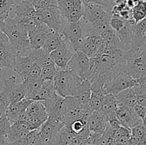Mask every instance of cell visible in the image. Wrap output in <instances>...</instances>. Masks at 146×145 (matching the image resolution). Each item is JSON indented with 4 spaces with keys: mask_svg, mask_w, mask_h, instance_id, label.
I'll return each instance as SVG.
<instances>
[{
    "mask_svg": "<svg viewBox=\"0 0 146 145\" xmlns=\"http://www.w3.org/2000/svg\"><path fill=\"white\" fill-rule=\"evenodd\" d=\"M9 145H26V144L24 143V140H18L14 142H11Z\"/></svg>",
    "mask_w": 146,
    "mask_h": 145,
    "instance_id": "cell-49",
    "label": "cell"
},
{
    "mask_svg": "<svg viewBox=\"0 0 146 145\" xmlns=\"http://www.w3.org/2000/svg\"><path fill=\"white\" fill-rule=\"evenodd\" d=\"M115 117L122 126L129 129H131L138 124L142 122V119L137 115L133 107L118 104Z\"/></svg>",
    "mask_w": 146,
    "mask_h": 145,
    "instance_id": "cell-13",
    "label": "cell"
},
{
    "mask_svg": "<svg viewBox=\"0 0 146 145\" xmlns=\"http://www.w3.org/2000/svg\"><path fill=\"white\" fill-rule=\"evenodd\" d=\"M101 36L103 40V45L112 48H120L124 51L123 45L121 44L118 37L117 36L116 33L111 28H108L104 32H103Z\"/></svg>",
    "mask_w": 146,
    "mask_h": 145,
    "instance_id": "cell-29",
    "label": "cell"
},
{
    "mask_svg": "<svg viewBox=\"0 0 146 145\" xmlns=\"http://www.w3.org/2000/svg\"><path fill=\"white\" fill-rule=\"evenodd\" d=\"M57 130L55 127L48 120L45 121L39 128V136L42 145H52L53 136Z\"/></svg>",
    "mask_w": 146,
    "mask_h": 145,
    "instance_id": "cell-28",
    "label": "cell"
},
{
    "mask_svg": "<svg viewBox=\"0 0 146 145\" xmlns=\"http://www.w3.org/2000/svg\"><path fill=\"white\" fill-rule=\"evenodd\" d=\"M103 92L91 91V98L88 102V107L91 111H99L102 105Z\"/></svg>",
    "mask_w": 146,
    "mask_h": 145,
    "instance_id": "cell-36",
    "label": "cell"
},
{
    "mask_svg": "<svg viewBox=\"0 0 146 145\" xmlns=\"http://www.w3.org/2000/svg\"><path fill=\"white\" fill-rule=\"evenodd\" d=\"M56 94L55 89H54V81L45 80L43 82L42 87L38 93V100H47L52 98Z\"/></svg>",
    "mask_w": 146,
    "mask_h": 145,
    "instance_id": "cell-31",
    "label": "cell"
},
{
    "mask_svg": "<svg viewBox=\"0 0 146 145\" xmlns=\"http://www.w3.org/2000/svg\"><path fill=\"white\" fill-rule=\"evenodd\" d=\"M27 112L29 116L36 117L45 122L48 119V114L44 104L40 100H34L27 107Z\"/></svg>",
    "mask_w": 146,
    "mask_h": 145,
    "instance_id": "cell-27",
    "label": "cell"
},
{
    "mask_svg": "<svg viewBox=\"0 0 146 145\" xmlns=\"http://www.w3.org/2000/svg\"><path fill=\"white\" fill-rule=\"evenodd\" d=\"M9 103L10 101L9 100L8 96L4 91V90L1 89L0 91V115H5L6 111H7Z\"/></svg>",
    "mask_w": 146,
    "mask_h": 145,
    "instance_id": "cell-39",
    "label": "cell"
},
{
    "mask_svg": "<svg viewBox=\"0 0 146 145\" xmlns=\"http://www.w3.org/2000/svg\"><path fill=\"white\" fill-rule=\"evenodd\" d=\"M4 25V22H0V31H2Z\"/></svg>",
    "mask_w": 146,
    "mask_h": 145,
    "instance_id": "cell-53",
    "label": "cell"
},
{
    "mask_svg": "<svg viewBox=\"0 0 146 145\" xmlns=\"http://www.w3.org/2000/svg\"><path fill=\"white\" fill-rule=\"evenodd\" d=\"M84 16V3L82 0H75L74 8L66 19L67 22H78Z\"/></svg>",
    "mask_w": 146,
    "mask_h": 145,
    "instance_id": "cell-32",
    "label": "cell"
},
{
    "mask_svg": "<svg viewBox=\"0 0 146 145\" xmlns=\"http://www.w3.org/2000/svg\"><path fill=\"white\" fill-rule=\"evenodd\" d=\"M67 68L76 72L83 80H88L91 73L90 58L81 51H76L68 62Z\"/></svg>",
    "mask_w": 146,
    "mask_h": 145,
    "instance_id": "cell-6",
    "label": "cell"
},
{
    "mask_svg": "<svg viewBox=\"0 0 146 145\" xmlns=\"http://www.w3.org/2000/svg\"><path fill=\"white\" fill-rule=\"evenodd\" d=\"M91 95V85L88 80H84L82 81L80 86L76 93L75 98L78 100L87 109L88 107V102H89L90 98Z\"/></svg>",
    "mask_w": 146,
    "mask_h": 145,
    "instance_id": "cell-26",
    "label": "cell"
},
{
    "mask_svg": "<svg viewBox=\"0 0 146 145\" xmlns=\"http://www.w3.org/2000/svg\"><path fill=\"white\" fill-rule=\"evenodd\" d=\"M15 4V0H0V11L10 14Z\"/></svg>",
    "mask_w": 146,
    "mask_h": 145,
    "instance_id": "cell-41",
    "label": "cell"
},
{
    "mask_svg": "<svg viewBox=\"0 0 146 145\" xmlns=\"http://www.w3.org/2000/svg\"><path fill=\"white\" fill-rule=\"evenodd\" d=\"M41 68H42V67H41V65L34 62V65H33V66L31 67V68L29 71L28 74H27V78H39L40 75H41Z\"/></svg>",
    "mask_w": 146,
    "mask_h": 145,
    "instance_id": "cell-44",
    "label": "cell"
},
{
    "mask_svg": "<svg viewBox=\"0 0 146 145\" xmlns=\"http://www.w3.org/2000/svg\"><path fill=\"white\" fill-rule=\"evenodd\" d=\"M11 125L7 116L5 115H1L0 117V135L7 136Z\"/></svg>",
    "mask_w": 146,
    "mask_h": 145,
    "instance_id": "cell-40",
    "label": "cell"
},
{
    "mask_svg": "<svg viewBox=\"0 0 146 145\" xmlns=\"http://www.w3.org/2000/svg\"><path fill=\"white\" fill-rule=\"evenodd\" d=\"M142 121H143V124L144 127H145V129H146V116L143 118V119H142Z\"/></svg>",
    "mask_w": 146,
    "mask_h": 145,
    "instance_id": "cell-52",
    "label": "cell"
},
{
    "mask_svg": "<svg viewBox=\"0 0 146 145\" xmlns=\"http://www.w3.org/2000/svg\"><path fill=\"white\" fill-rule=\"evenodd\" d=\"M140 85L137 80L130 76L128 74L123 71L110 80L107 81L103 88L104 94L116 95L128 88Z\"/></svg>",
    "mask_w": 146,
    "mask_h": 145,
    "instance_id": "cell-3",
    "label": "cell"
},
{
    "mask_svg": "<svg viewBox=\"0 0 146 145\" xmlns=\"http://www.w3.org/2000/svg\"><path fill=\"white\" fill-rule=\"evenodd\" d=\"M2 86H3V85H1V83H0V91H1V90L2 89Z\"/></svg>",
    "mask_w": 146,
    "mask_h": 145,
    "instance_id": "cell-55",
    "label": "cell"
},
{
    "mask_svg": "<svg viewBox=\"0 0 146 145\" xmlns=\"http://www.w3.org/2000/svg\"><path fill=\"white\" fill-rule=\"evenodd\" d=\"M85 3H94L98 4L108 12H111L113 7L115 5L113 0H85Z\"/></svg>",
    "mask_w": 146,
    "mask_h": 145,
    "instance_id": "cell-38",
    "label": "cell"
},
{
    "mask_svg": "<svg viewBox=\"0 0 146 145\" xmlns=\"http://www.w3.org/2000/svg\"><path fill=\"white\" fill-rule=\"evenodd\" d=\"M126 1V0H113V2L115 4H119L121 3H124Z\"/></svg>",
    "mask_w": 146,
    "mask_h": 145,
    "instance_id": "cell-51",
    "label": "cell"
},
{
    "mask_svg": "<svg viewBox=\"0 0 146 145\" xmlns=\"http://www.w3.org/2000/svg\"><path fill=\"white\" fill-rule=\"evenodd\" d=\"M125 21H123V19L120 18L119 17H115V16H112L111 18L110 19L109 24L111 28L113 30L117 32V31H120L121 28H123V26L125 24Z\"/></svg>",
    "mask_w": 146,
    "mask_h": 145,
    "instance_id": "cell-43",
    "label": "cell"
},
{
    "mask_svg": "<svg viewBox=\"0 0 146 145\" xmlns=\"http://www.w3.org/2000/svg\"><path fill=\"white\" fill-rule=\"evenodd\" d=\"M82 1H83V3H85V0H82Z\"/></svg>",
    "mask_w": 146,
    "mask_h": 145,
    "instance_id": "cell-56",
    "label": "cell"
},
{
    "mask_svg": "<svg viewBox=\"0 0 146 145\" xmlns=\"http://www.w3.org/2000/svg\"><path fill=\"white\" fill-rule=\"evenodd\" d=\"M49 7H57V0H39L34 5V8L36 10Z\"/></svg>",
    "mask_w": 146,
    "mask_h": 145,
    "instance_id": "cell-42",
    "label": "cell"
},
{
    "mask_svg": "<svg viewBox=\"0 0 146 145\" xmlns=\"http://www.w3.org/2000/svg\"><path fill=\"white\" fill-rule=\"evenodd\" d=\"M36 11L41 21L51 30L62 33L64 24L58 7H49L37 9Z\"/></svg>",
    "mask_w": 146,
    "mask_h": 145,
    "instance_id": "cell-7",
    "label": "cell"
},
{
    "mask_svg": "<svg viewBox=\"0 0 146 145\" xmlns=\"http://www.w3.org/2000/svg\"><path fill=\"white\" fill-rule=\"evenodd\" d=\"M58 68L55 65H48V66L42 67L41 68V75L40 78L44 81L45 80H53L55 78Z\"/></svg>",
    "mask_w": 146,
    "mask_h": 145,
    "instance_id": "cell-37",
    "label": "cell"
},
{
    "mask_svg": "<svg viewBox=\"0 0 146 145\" xmlns=\"http://www.w3.org/2000/svg\"><path fill=\"white\" fill-rule=\"evenodd\" d=\"M74 53L72 45L66 40L62 45L50 53V55L56 66L59 70H64L68 69L67 65Z\"/></svg>",
    "mask_w": 146,
    "mask_h": 145,
    "instance_id": "cell-11",
    "label": "cell"
},
{
    "mask_svg": "<svg viewBox=\"0 0 146 145\" xmlns=\"http://www.w3.org/2000/svg\"><path fill=\"white\" fill-rule=\"evenodd\" d=\"M24 1H27V2H28V3H29V4H32V5L34 7V5H35V4H36V3L38 2L39 0H24Z\"/></svg>",
    "mask_w": 146,
    "mask_h": 145,
    "instance_id": "cell-50",
    "label": "cell"
},
{
    "mask_svg": "<svg viewBox=\"0 0 146 145\" xmlns=\"http://www.w3.org/2000/svg\"><path fill=\"white\" fill-rule=\"evenodd\" d=\"M2 89L8 96L10 102H18L25 98L23 83L19 82L16 75H11L4 79Z\"/></svg>",
    "mask_w": 146,
    "mask_h": 145,
    "instance_id": "cell-8",
    "label": "cell"
},
{
    "mask_svg": "<svg viewBox=\"0 0 146 145\" xmlns=\"http://www.w3.org/2000/svg\"><path fill=\"white\" fill-rule=\"evenodd\" d=\"M66 41V39L62 33L51 30L47 34L45 42L41 48L50 53L62 45Z\"/></svg>",
    "mask_w": 146,
    "mask_h": 145,
    "instance_id": "cell-21",
    "label": "cell"
},
{
    "mask_svg": "<svg viewBox=\"0 0 146 145\" xmlns=\"http://www.w3.org/2000/svg\"><path fill=\"white\" fill-rule=\"evenodd\" d=\"M107 124H108L113 129H116L121 126V123H120L119 121L118 120V119H117L116 117L108 120V122H107Z\"/></svg>",
    "mask_w": 146,
    "mask_h": 145,
    "instance_id": "cell-46",
    "label": "cell"
},
{
    "mask_svg": "<svg viewBox=\"0 0 146 145\" xmlns=\"http://www.w3.org/2000/svg\"><path fill=\"white\" fill-rule=\"evenodd\" d=\"M3 68H4V67H3V65H1V63H0V71H1V70H2Z\"/></svg>",
    "mask_w": 146,
    "mask_h": 145,
    "instance_id": "cell-54",
    "label": "cell"
},
{
    "mask_svg": "<svg viewBox=\"0 0 146 145\" xmlns=\"http://www.w3.org/2000/svg\"><path fill=\"white\" fill-rule=\"evenodd\" d=\"M17 56L15 48L9 41L3 31H0V63L4 68L12 69L14 61Z\"/></svg>",
    "mask_w": 146,
    "mask_h": 145,
    "instance_id": "cell-9",
    "label": "cell"
},
{
    "mask_svg": "<svg viewBox=\"0 0 146 145\" xmlns=\"http://www.w3.org/2000/svg\"><path fill=\"white\" fill-rule=\"evenodd\" d=\"M88 112L92 111L86 108L75 97L68 96L64 98L62 112L65 118L66 124L82 117Z\"/></svg>",
    "mask_w": 146,
    "mask_h": 145,
    "instance_id": "cell-5",
    "label": "cell"
},
{
    "mask_svg": "<svg viewBox=\"0 0 146 145\" xmlns=\"http://www.w3.org/2000/svg\"><path fill=\"white\" fill-rule=\"evenodd\" d=\"M145 36H146V33H145Z\"/></svg>",
    "mask_w": 146,
    "mask_h": 145,
    "instance_id": "cell-58",
    "label": "cell"
},
{
    "mask_svg": "<svg viewBox=\"0 0 146 145\" xmlns=\"http://www.w3.org/2000/svg\"><path fill=\"white\" fill-rule=\"evenodd\" d=\"M131 136L137 145H146V129L143 121L131 129Z\"/></svg>",
    "mask_w": 146,
    "mask_h": 145,
    "instance_id": "cell-30",
    "label": "cell"
},
{
    "mask_svg": "<svg viewBox=\"0 0 146 145\" xmlns=\"http://www.w3.org/2000/svg\"><path fill=\"white\" fill-rule=\"evenodd\" d=\"M103 44V40L101 36L87 35L84 37L81 46L78 51L84 53L90 58L95 56L99 48Z\"/></svg>",
    "mask_w": 146,
    "mask_h": 145,
    "instance_id": "cell-14",
    "label": "cell"
},
{
    "mask_svg": "<svg viewBox=\"0 0 146 145\" xmlns=\"http://www.w3.org/2000/svg\"><path fill=\"white\" fill-rule=\"evenodd\" d=\"M85 140V139L82 138L80 136H76L74 137V139L70 142V144L68 145H81L84 141Z\"/></svg>",
    "mask_w": 146,
    "mask_h": 145,
    "instance_id": "cell-47",
    "label": "cell"
},
{
    "mask_svg": "<svg viewBox=\"0 0 146 145\" xmlns=\"http://www.w3.org/2000/svg\"><path fill=\"white\" fill-rule=\"evenodd\" d=\"M118 105L133 107L137 104L136 86L128 88L115 95Z\"/></svg>",
    "mask_w": 146,
    "mask_h": 145,
    "instance_id": "cell-24",
    "label": "cell"
},
{
    "mask_svg": "<svg viewBox=\"0 0 146 145\" xmlns=\"http://www.w3.org/2000/svg\"><path fill=\"white\" fill-rule=\"evenodd\" d=\"M54 81L56 92L63 98L75 96L83 80L74 71L69 69H58Z\"/></svg>",
    "mask_w": 146,
    "mask_h": 145,
    "instance_id": "cell-2",
    "label": "cell"
},
{
    "mask_svg": "<svg viewBox=\"0 0 146 145\" xmlns=\"http://www.w3.org/2000/svg\"><path fill=\"white\" fill-rule=\"evenodd\" d=\"M133 18L135 24L138 23L146 17V1L139 0L132 9Z\"/></svg>",
    "mask_w": 146,
    "mask_h": 145,
    "instance_id": "cell-34",
    "label": "cell"
},
{
    "mask_svg": "<svg viewBox=\"0 0 146 145\" xmlns=\"http://www.w3.org/2000/svg\"><path fill=\"white\" fill-rule=\"evenodd\" d=\"M44 80L41 78H27L22 81L25 98L31 100H38V95Z\"/></svg>",
    "mask_w": 146,
    "mask_h": 145,
    "instance_id": "cell-18",
    "label": "cell"
},
{
    "mask_svg": "<svg viewBox=\"0 0 146 145\" xmlns=\"http://www.w3.org/2000/svg\"><path fill=\"white\" fill-rule=\"evenodd\" d=\"M118 109V102L115 95L113 94H103L102 105L99 112L104 115L108 122L110 119L116 117V112Z\"/></svg>",
    "mask_w": 146,
    "mask_h": 145,
    "instance_id": "cell-16",
    "label": "cell"
},
{
    "mask_svg": "<svg viewBox=\"0 0 146 145\" xmlns=\"http://www.w3.org/2000/svg\"><path fill=\"white\" fill-rule=\"evenodd\" d=\"M34 100L24 98V99L18 101V102H10L8 107H7V111H6L5 115L7 116V119H9L11 125L18 121L20 114L27 110L29 105Z\"/></svg>",
    "mask_w": 146,
    "mask_h": 145,
    "instance_id": "cell-15",
    "label": "cell"
},
{
    "mask_svg": "<svg viewBox=\"0 0 146 145\" xmlns=\"http://www.w3.org/2000/svg\"><path fill=\"white\" fill-rule=\"evenodd\" d=\"M90 132L96 134L104 133L107 125V120L99 111H92L88 117Z\"/></svg>",
    "mask_w": 146,
    "mask_h": 145,
    "instance_id": "cell-20",
    "label": "cell"
},
{
    "mask_svg": "<svg viewBox=\"0 0 146 145\" xmlns=\"http://www.w3.org/2000/svg\"><path fill=\"white\" fill-rule=\"evenodd\" d=\"M62 34H64L68 42L72 45L75 52L79 51L85 37L84 26L81 19L78 22L66 21Z\"/></svg>",
    "mask_w": 146,
    "mask_h": 145,
    "instance_id": "cell-4",
    "label": "cell"
},
{
    "mask_svg": "<svg viewBox=\"0 0 146 145\" xmlns=\"http://www.w3.org/2000/svg\"><path fill=\"white\" fill-rule=\"evenodd\" d=\"M14 16L19 20H23L29 18H35L36 9L32 4L25 1H21L15 4L14 9Z\"/></svg>",
    "mask_w": 146,
    "mask_h": 145,
    "instance_id": "cell-23",
    "label": "cell"
},
{
    "mask_svg": "<svg viewBox=\"0 0 146 145\" xmlns=\"http://www.w3.org/2000/svg\"><path fill=\"white\" fill-rule=\"evenodd\" d=\"M133 18L125 21V24L120 31H117L116 35L121 41L124 48V51H128L131 49V44L133 40V27L135 25Z\"/></svg>",
    "mask_w": 146,
    "mask_h": 145,
    "instance_id": "cell-19",
    "label": "cell"
},
{
    "mask_svg": "<svg viewBox=\"0 0 146 145\" xmlns=\"http://www.w3.org/2000/svg\"><path fill=\"white\" fill-rule=\"evenodd\" d=\"M51 30L43 22H40L36 27L29 29L27 32L30 48L35 50L42 48L47 34Z\"/></svg>",
    "mask_w": 146,
    "mask_h": 145,
    "instance_id": "cell-12",
    "label": "cell"
},
{
    "mask_svg": "<svg viewBox=\"0 0 146 145\" xmlns=\"http://www.w3.org/2000/svg\"><path fill=\"white\" fill-rule=\"evenodd\" d=\"M133 109L134 111H135V113L137 114V115H138L141 119H143V118L146 116V107L143 106V105L136 104V105L133 107Z\"/></svg>",
    "mask_w": 146,
    "mask_h": 145,
    "instance_id": "cell-45",
    "label": "cell"
},
{
    "mask_svg": "<svg viewBox=\"0 0 146 145\" xmlns=\"http://www.w3.org/2000/svg\"><path fill=\"white\" fill-rule=\"evenodd\" d=\"M29 132L23 130L16 123L12 124L10 127L9 131L7 134V139L9 143L15 141L23 140Z\"/></svg>",
    "mask_w": 146,
    "mask_h": 145,
    "instance_id": "cell-33",
    "label": "cell"
},
{
    "mask_svg": "<svg viewBox=\"0 0 146 145\" xmlns=\"http://www.w3.org/2000/svg\"><path fill=\"white\" fill-rule=\"evenodd\" d=\"M1 115H0V117H1Z\"/></svg>",
    "mask_w": 146,
    "mask_h": 145,
    "instance_id": "cell-57",
    "label": "cell"
},
{
    "mask_svg": "<svg viewBox=\"0 0 146 145\" xmlns=\"http://www.w3.org/2000/svg\"><path fill=\"white\" fill-rule=\"evenodd\" d=\"M111 17V13L107 11L98 4L94 3L84 4V16L82 19L85 22H94L96 21H110Z\"/></svg>",
    "mask_w": 146,
    "mask_h": 145,
    "instance_id": "cell-10",
    "label": "cell"
},
{
    "mask_svg": "<svg viewBox=\"0 0 146 145\" xmlns=\"http://www.w3.org/2000/svg\"><path fill=\"white\" fill-rule=\"evenodd\" d=\"M75 0H57V7L63 18L66 19L74 8Z\"/></svg>",
    "mask_w": 146,
    "mask_h": 145,
    "instance_id": "cell-35",
    "label": "cell"
},
{
    "mask_svg": "<svg viewBox=\"0 0 146 145\" xmlns=\"http://www.w3.org/2000/svg\"><path fill=\"white\" fill-rule=\"evenodd\" d=\"M2 31L17 51V55H27L29 53L31 48L29 46L27 29L15 16H9L5 20Z\"/></svg>",
    "mask_w": 146,
    "mask_h": 145,
    "instance_id": "cell-1",
    "label": "cell"
},
{
    "mask_svg": "<svg viewBox=\"0 0 146 145\" xmlns=\"http://www.w3.org/2000/svg\"><path fill=\"white\" fill-rule=\"evenodd\" d=\"M75 136L68 128L67 124L59 129L56 130L53 136L52 145H68Z\"/></svg>",
    "mask_w": 146,
    "mask_h": 145,
    "instance_id": "cell-25",
    "label": "cell"
},
{
    "mask_svg": "<svg viewBox=\"0 0 146 145\" xmlns=\"http://www.w3.org/2000/svg\"><path fill=\"white\" fill-rule=\"evenodd\" d=\"M34 63V60L30 55H17L14 61L12 69L19 75L21 80L27 79V74Z\"/></svg>",
    "mask_w": 146,
    "mask_h": 145,
    "instance_id": "cell-17",
    "label": "cell"
},
{
    "mask_svg": "<svg viewBox=\"0 0 146 145\" xmlns=\"http://www.w3.org/2000/svg\"><path fill=\"white\" fill-rule=\"evenodd\" d=\"M7 136L4 135H0V145H9Z\"/></svg>",
    "mask_w": 146,
    "mask_h": 145,
    "instance_id": "cell-48",
    "label": "cell"
},
{
    "mask_svg": "<svg viewBox=\"0 0 146 145\" xmlns=\"http://www.w3.org/2000/svg\"><path fill=\"white\" fill-rule=\"evenodd\" d=\"M146 17L133 27L131 49L139 48L146 42Z\"/></svg>",
    "mask_w": 146,
    "mask_h": 145,
    "instance_id": "cell-22",
    "label": "cell"
}]
</instances>
